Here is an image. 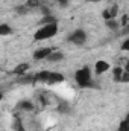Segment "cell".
Wrapping results in <instances>:
<instances>
[{
    "label": "cell",
    "mask_w": 129,
    "mask_h": 131,
    "mask_svg": "<svg viewBox=\"0 0 129 131\" xmlns=\"http://www.w3.org/2000/svg\"><path fill=\"white\" fill-rule=\"evenodd\" d=\"M64 81V73L55 72V70H40L33 75V82H44V84L53 85V84H61Z\"/></svg>",
    "instance_id": "cell-1"
},
{
    "label": "cell",
    "mask_w": 129,
    "mask_h": 131,
    "mask_svg": "<svg viewBox=\"0 0 129 131\" xmlns=\"http://www.w3.org/2000/svg\"><path fill=\"white\" fill-rule=\"evenodd\" d=\"M74 81L78 84V87L81 89H91L94 87V81H93V73H91V67L90 66H82L74 72Z\"/></svg>",
    "instance_id": "cell-2"
},
{
    "label": "cell",
    "mask_w": 129,
    "mask_h": 131,
    "mask_svg": "<svg viewBox=\"0 0 129 131\" xmlns=\"http://www.w3.org/2000/svg\"><path fill=\"white\" fill-rule=\"evenodd\" d=\"M59 31V23L58 21H52V23H46L41 25L36 32L33 34V41H44V40H50L53 38Z\"/></svg>",
    "instance_id": "cell-3"
},
{
    "label": "cell",
    "mask_w": 129,
    "mask_h": 131,
    "mask_svg": "<svg viewBox=\"0 0 129 131\" xmlns=\"http://www.w3.org/2000/svg\"><path fill=\"white\" fill-rule=\"evenodd\" d=\"M87 40H88V37H87V32L84 29H74L73 32H70L68 37H67V41L71 43V44H76V46L85 44Z\"/></svg>",
    "instance_id": "cell-4"
},
{
    "label": "cell",
    "mask_w": 129,
    "mask_h": 131,
    "mask_svg": "<svg viewBox=\"0 0 129 131\" xmlns=\"http://www.w3.org/2000/svg\"><path fill=\"white\" fill-rule=\"evenodd\" d=\"M55 50V47H52V46H46V47H40V49H36L35 52H33L32 58L35 61H41V60H47V57L52 53Z\"/></svg>",
    "instance_id": "cell-5"
},
{
    "label": "cell",
    "mask_w": 129,
    "mask_h": 131,
    "mask_svg": "<svg viewBox=\"0 0 129 131\" xmlns=\"http://www.w3.org/2000/svg\"><path fill=\"white\" fill-rule=\"evenodd\" d=\"M109 69H111V64L108 61H105V60H97L96 63H94V73H96L97 76L106 73Z\"/></svg>",
    "instance_id": "cell-6"
},
{
    "label": "cell",
    "mask_w": 129,
    "mask_h": 131,
    "mask_svg": "<svg viewBox=\"0 0 129 131\" xmlns=\"http://www.w3.org/2000/svg\"><path fill=\"white\" fill-rule=\"evenodd\" d=\"M29 69H31V66L29 63H20L18 66H15L14 67V70H12V75H15V76H24L28 72H29Z\"/></svg>",
    "instance_id": "cell-7"
},
{
    "label": "cell",
    "mask_w": 129,
    "mask_h": 131,
    "mask_svg": "<svg viewBox=\"0 0 129 131\" xmlns=\"http://www.w3.org/2000/svg\"><path fill=\"white\" fill-rule=\"evenodd\" d=\"M65 58V55H64V52L62 50H58V49H55L49 57H47V61L49 63H59V61H62Z\"/></svg>",
    "instance_id": "cell-8"
},
{
    "label": "cell",
    "mask_w": 129,
    "mask_h": 131,
    "mask_svg": "<svg viewBox=\"0 0 129 131\" xmlns=\"http://www.w3.org/2000/svg\"><path fill=\"white\" fill-rule=\"evenodd\" d=\"M123 72H125L123 66H114V67H112V78H114V81H115V82H120Z\"/></svg>",
    "instance_id": "cell-9"
},
{
    "label": "cell",
    "mask_w": 129,
    "mask_h": 131,
    "mask_svg": "<svg viewBox=\"0 0 129 131\" xmlns=\"http://www.w3.org/2000/svg\"><path fill=\"white\" fill-rule=\"evenodd\" d=\"M18 108L23 110V111H33L35 105H33L29 99H24V101H20V102H18Z\"/></svg>",
    "instance_id": "cell-10"
},
{
    "label": "cell",
    "mask_w": 129,
    "mask_h": 131,
    "mask_svg": "<svg viewBox=\"0 0 129 131\" xmlns=\"http://www.w3.org/2000/svg\"><path fill=\"white\" fill-rule=\"evenodd\" d=\"M11 34H12V28H11L8 23H0V35H2V37L11 35Z\"/></svg>",
    "instance_id": "cell-11"
},
{
    "label": "cell",
    "mask_w": 129,
    "mask_h": 131,
    "mask_svg": "<svg viewBox=\"0 0 129 131\" xmlns=\"http://www.w3.org/2000/svg\"><path fill=\"white\" fill-rule=\"evenodd\" d=\"M105 25H106V28L111 29V31H117V29L120 28V23L117 21V18H115V20H108V21H105Z\"/></svg>",
    "instance_id": "cell-12"
},
{
    "label": "cell",
    "mask_w": 129,
    "mask_h": 131,
    "mask_svg": "<svg viewBox=\"0 0 129 131\" xmlns=\"http://www.w3.org/2000/svg\"><path fill=\"white\" fill-rule=\"evenodd\" d=\"M14 130L15 131H26V128H24V124H23V121L20 119V117H15V121H14Z\"/></svg>",
    "instance_id": "cell-13"
},
{
    "label": "cell",
    "mask_w": 129,
    "mask_h": 131,
    "mask_svg": "<svg viewBox=\"0 0 129 131\" xmlns=\"http://www.w3.org/2000/svg\"><path fill=\"white\" fill-rule=\"evenodd\" d=\"M24 5H26L29 9H36V8L41 6V0H26Z\"/></svg>",
    "instance_id": "cell-14"
},
{
    "label": "cell",
    "mask_w": 129,
    "mask_h": 131,
    "mask_svg": "<svg viewBox=\"0 0 129 131\" xmlns=\"http://www.w3.org/2000/svg\"><path fill=\"white\" fill-rule=\"evenodd\" d=\"M117 131H129V121L128 119H122V121L119 122Z\"/></svg>",
    "instance_id": "cell-15"
},
{
    "label": "cell",
    "mask_w": 129,
    "mask_h": 131,
    "mask_svg": "<svg viewBox=\"0 0 129 131\" xmlns=\"http://www.w3.org/2000/svg\"><path fill=\"white\" fill-rule=\"evenodd\" d=\"M108 11H109L111 18L115 20V18H117V14H119V6H117V5H111V6H108Z\"/></svg>",
    "instance_id": "cell-16"
},
{
    "label": "cell",
    "mask_w": 129,
    "mask_h": 131,
    "mask_svg": "<svg viewBox=\"0 0 129 131\" xmlns=\"http://www.w3.org/2000/svg\"><path fill=\"white\" fill-rule=\"evenodd\" d=\"M29 11H31V9H29L26 5H20V6H17V8H15V12H17V14H20V15H24V14H28Z\"/></svg>",
    "instance_id": "cell-17"
},
{
    "label": "cell",
    "mask_w": 129,
    "mask_h": 131,
    "mask_svg": "<svg viewBox=\"0 0 129 131\" xmlns=\"http://www.w3.org/2000/svg\"><path fill=\"white\" fill-rule=\"evenodd\" d=\"M120 50H123V52H129V37L123 40V43H122V46H120Z\"/></svg>",
    "instance_id": "cell-18"
},
{
    "label": "cell",
    "mask_w": 129,
    "mask_h": 131,
    "mask_svg": "<svg viewBox=\"0 0 129 131\" xmlns=\"http://www.w3.org/2000/svg\"><path fill=\"white\" fill-rule=\"evenodd\" d=\"M120 82H122V84H128V82H129V73H128V72H123Z\"/></svg>",
    "instance_id": "cell-19"
},
{
    "label": "cell",
    "mask_w": 129,
    "mask_h": 131,
    "mask_svg": "<svg viewBox=\"0 0 129 131\" xmlns=\"http://www.w3.org/2000/svg\"><path fill=\"white\" fill-rule=\"evenodd\" d=\"M70 2H71V0H58V3H59L61 6H67Z\"/></svg>",
    "instance_id": "cell-20"
},
{
    "label": "cell",
    "mask_w": 129,
    "mask_h": 131,
    "mask_svg": "<svg viewBox=\"0 0 129 131\" xmlns=\"http://www.w3.org/2000/svg\"><path fill=\"white\" fill-rule=\"evenodd\" d=\"M123 69H125V72H128V73H129V60L126 61V63H125V66H123Z\"/></svg>",
    "instance_id": "cell-21"
},
{
    "label": "cell",
    "mask_w": 129,
    "mask_h": 131,
    "mask_svg": "<svg viewBox=\"0 0 129 131\" xmlns=\"http://www.w3.org/2000/svg\"><path fill=\"white\" fill-rule=\"evenodd\" d=\"M87 2H90V3H99V2H102V0H87Z\"/></svg>",
    "instance_id": "cell-22"
},
{
    "label": "cell",
    "mask_w": 129,
    "mask_h": 131,
    "mask_svg": "<svg viewBox=\"0 0 129 131\" xmlns=\"http://www.w3.org/2000/svg\"><path fill=\"white\" fill-rule=\"evenodd\" d=\"M125 119H128L129 121V110H128V113H126V116H125Z\"/></svg>",
    "instance_id": "cell-23"
},
{
    "label": "cell",
    "mask_w": 129,
    "mask_h": 131,
    "mask_svg": "<svg viewBox=\"0 0 129 131\" xmlns=\"http://www.w3.org/2000/svg\"><path fill=\"white\" fill-rule=\"evenodd\" d=\"M125 32H126V34H129V25L126 26V31H125Z\"/></svg>",
    "instance_id": "cell-24"
}]
</instances>
